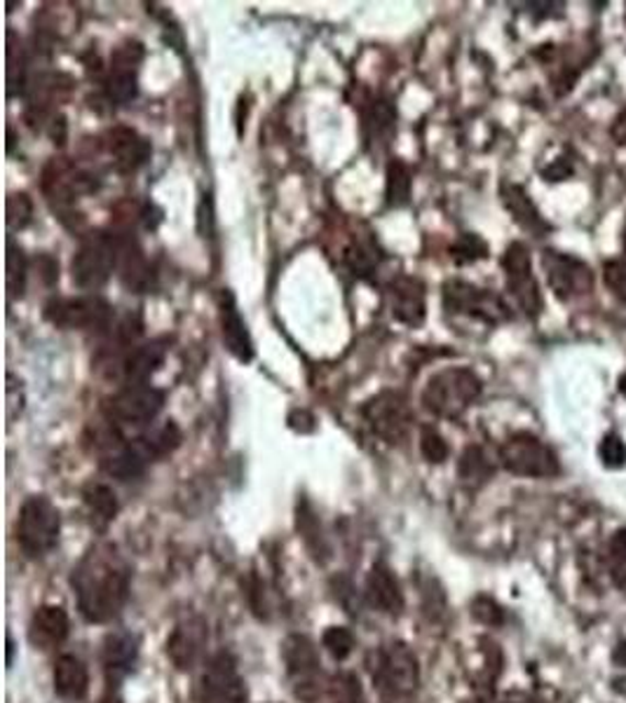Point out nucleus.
Masks as SVG:
<instances>
[{"instance_id": "1", "label": "nucleus", "mask_w": 626, "mask_h": 703, "mask_svg": "<svg viewBox=\"0 0 626 703\" xmlns=\"http://www.w3.org/2000/svg\"><path fill=\"white\" fill-rule=\"evenodd\" d=\"M78 608L88 622L104 624L123 610L129 593V570L113 546H94L73 570Z\"/></svg>"}, {"instance_id": "2", "label": "nucleus", "mask_w": 626, "mask_h": 703, "mask_svg": "<svg viewBox=\"0 0 626 703\" xmlns=\"http://www.w3.org/2000/svg\"><path fill=\"white\" fill-rule=\"evenodd\" d=\"M481 389L483 385L477 373L469 368L451 366L432 375L420 394V401L432 416L455 420L481 397Z\"/></svg>"}, {"instance_id": "3", "label": "nucleus", "mask_w": 626, "mask_h": 703, "mask_svg": "<svg viewBox=\"0 0 626 703\" xmlns=\"http://www.w3.org/2000/svg\"><path fill=\"white\" fill-rule=\"evenodd\" d=\"M121 263V242L106 233H92L80 242L71 261V280L82 291L104 286Z\"/></svg>"}, {"instance_id": "4", "label": "nucleus", "mask_w": 626, "mask_h": 703, "mask_svg": "<svg viewBox=\"0 0 626 703\" xmlns=\"http://www.w3.org/2000/svg\"><path fill=\"white\" fill-rule=\"evenodd\" d=\"M59 509L43 495H33L22 504L16 519V540L31 558L53 552L59 540Z\"/></svg>"}, {"instance_id": "5", "label": "nucleus", "mask_w": 626, "mask_h": 703, "mask_svg": "<svg viewBox=\"0 0 626 703\" xmlns=\"http://www.w3.org/2000/svg\"><path fill=\"white\" fill-rule=\"evenodd\" d=\"M500 462L507 472L526 478H551L561 472V462L549 445L531 432H516L500 445Z\"/></svg>"}, {"instance_id": "6", "label": "nucleus", "mask_w": 626, "mask_h": 703, "mask_svg": "<svg viewBox=\"0 0 626 703\" xmlns=\"http://www.w3.org/2000/svg\"><path fill=\"white\" fill-rule=\"evenodd\" d=\"M113 317V305L101 296L53 298L45 305V319L64 331H106Z\"/></svg>"}, {"instance_id": "7", "label": "nucleus", "mask_w": 626, "mask_h": 703, "mask_svg": "<svg viewBox=\"0 0 626 703\" xmlns=\"http://www.w3.org/2000/svg\"><path fill=\"white\" fill-rule=\"evenodd\" d=\"M362 416L374 434L390 445H397L409 436L413 424V410L409 401H406L403 394L392 389L378 392L376 397H371L362 406Z\"/></svg>"}, {"instance_id": "8", "label": "nucleus", "mask_w": 626, "mask_h": 703, "mask_svg": "<svg viewBox=\"0 0 626 703\" xmlns=\"http://www.w3.org/2000/svg\"><path fill=\"white\" fill-rule=\"evenodd\" d=\"M164 406V392L146 385H125L104 401V413L113 424L141 427L150 424Z\"/></svg>"}, {"instance_id": "9", "label": "nucleus", "mask_w": 626, "mask_h": 703, "mask_svg": "<svg viewBox=\"0 0 626 703\" xmlns=\"http://www.w3.org/2000/svg\"><path fill=\"white\" fill-rule=\"evenodd\" d=\"M502 270H504L507 288H510V294L523 310V315L531 319H537L543 315L545 301H543V291H539V284L535 280L528 249L521 242H512L502 256Z\"/></svg>"}, {"instance_id": "10", "label": "nucleus", "mask_w": 626, "mask_h": 703, "mask_svg": "<svg viewBox=\"0 0 626 703\" xmlns=\"http://www.w3.org/2000/svg\"><path fill=\"white\" fill-rule=\"evenodd\" d=\"M282 659L294 684V694L300 701L315 703L321 696V668L315 643L294 633V636L286 638L282 645Z\"/></svg>"}, {"instance_id": "11", "label": "nucleus", "mask_w": 626, "mask_h": 703, "mask_svg": "<svg viewBox=\"0 0 626 703\" xmlns=\"http://www.w3.org/2000/svg\"><path fill=\"white\" fill-rule=\"evenodd\" d=\"M543 268L554 296L561 303H572L594 291V272L578 256L547 249L543 251Z\"/></svg>"}, {"instance_id": "12", "label": "nucleus", "mask_w": 626, "mask_h": 703, "mask_svg": "<svg viewBox=\"0 0 626 703\" xmlns=\"http://www.w3.org/2000/svg\"><path fill=\"white\" fill-rule=\"evenodd\" d=\"M96 191L92 174L71 160H53L43 169V193L59 212H69L76 202Z\"/></svg>"}, {"instance_id": "13", "label": "nucleus", "mask_w": 626, "mask_h": 703, "mask_svg": "<svg viewBox=\"0 0 626 703\" xmlns=\"http://www.w3.org/2000/svg\"><path fill=\"white\" fill-rule=\"evenodd\" d=\"M374 678L380 690L392 696H409L418 690L420 668L409 645L390 643L376 655Z\"/></svg>"}, {"instance_id": "14", "label": "nucleus", "mask_w": 626, "mask_h": 703, "mask_svg": "<svg viewBox=\"0 0 626 703\" xmlns=\"http://www.w3.org/2000/svg\"><path fill=\"white\" fill-rule=\"evenodd\" d=\"M444 310L455 317L477 319L483 324H498L507 317L504 303L493 294L463 280H451L444 284Z\"/></svg>"}, {"instance_id": "15", "label": "nucleus", "mask_w": 626, "mask_h": 703, "mask_svg": "<svg viewBox=\"0 0 626 703\" xmlns=\"http://www.w3.org/2000/svg\"><path fill=\"white\" fill-rule=\"evenodd\" d=\"M202 703H247L244 680L237 664L226 651L214 655L200 678Z\"/></svg>"}, {"instance_id": "16", "label": "nucleus", "mask_w": 626, "mask_h": 703, "mask_svg": "<svg viewBox=\"0 0 626 703\" xmlns=\"http://www.w3.org/2000/svg\"><path fill=\"white\" fill-rule=\"evenodd\" d=\"M141 61L144 47L139 43H125L111 55L106 94L115 104H129V101L137 99Z\"/></svg>"}, {"instance_id": "17", "label": "nucleus", "mask_w": 626, "mask_h": 703, "mask_svg": "<svg viewBox=\"0 0 626 703\" xmlns=\"http://www.w3.org/2000/svg\"><path fill=\"white\" fill-rule=\"evenodd\" d=\"M106 152L117 174H134L153 156V146L137 129L113 127L106 134Z\"/></svg>"}, {"instance_id": "18", "label": "nucleus", "mask_w": 626, "mask_h": 703, "mask_svg": "<svg viewBox=\"0 0 626 703\" xmlns=\"http://www.w3.org/2000/svg\"><path fill=\"white\" fill-rule=\"evenodd\" d=\"M390 315L395 321L409 326V329H418L428 317V294L425 284L416 277H399L392 282L390 294Z\"/></svg>"}, {"instance_id": "19", "label": "nucleus", "mask_w": 626, "mask_h": 703, "mask_svg": "<svg viewBox=\"0 0 626 703\" xmlns=\"http://www.w3.org/2000/svg\"><path fill=\"white\" fill-rule=\"evenodd\" d=\"M207 638H209L207 624L197 620V616H191V620L181 622L174 628L172 636H169L167 655L172 657L177 668H181V671H189V668H193L197 664L202 651H205Z\"/></svg>"}, {"instance_id": "20", "label": "nucleus", "mask_w": 626, "mask_h": 703, "mask_svg": "<svg viewBox=\"0 0 626 703\" xmlns=\"http://www.w3.org/2000/svg\"><path fill=\"white\" fill-rule=\"evenodd\" d=\"M218 317H221V336L228 352L237 362L249 364L253 359V340L247 329V321L242 319L240 310H237V303L230 291H224L221 301H218Z\"/></svg>"}, {"instance_id": "21", "label": "nucleus", "mask_w": 626, "mask_h": 703, "mask_svg": "<svg viewBox=\"0 0 626 703\" xmlns=\"http://www.w3.org/2000/svg\"><path fill=\"white\" fill-rule=\"evenodd\" d=\"M167 352L169 342L164 338H156L134 348L121 362L125 385H146L162 368Z\"/></svg>"}, {"instance_id": "22", "label": "nucleus", "mask_w": 626, "mask_h": 703, "mask_svg": "<svg viewBox=\"0 0 626 703\" xmlns=\"http://www.w3.org/2000/svg\"><path fill=\"white\" fill-rule=\"evenodd\" d=\"M69 636V614L57 605H43L31 616L29 640L38 649H53Z\"/></svg>"}, {"instance_id": "23", "label": "nucleus", "mask_w": 626, "mask_h": 703, "mask_svg": "<svg viewBox=\"0 0 626 703\" xmlns=\"http://www.w3.org/2000/svg\"><path fill=\"white\" fill-rule=\"evenodd\" d=\"M500 197H502L504 209L512 214V218L519 223L523 230H528L535 237H543L549 230V223L543 218V214L537 212L533 200L528 197V193L523 191L521 185L502 183Z\"/></svg>"}, {"instance_id": "24", "label": "nucleus", "mask_w": 626, "mask_h": 703, "mask_svg": "<svg viewBox=\"0 0 626 703\" xmlns=\"http://www.w3.org/2000/svg\"><path fill=\"white\" fill-rule=\"evenodd\" d=\"M395 120L397 111L387 99H376L371 101V106L364 113V141L368 148L385 150L387 144H390L392 134H395Z\"/></svg>"}, {"instance_id": "25", "label": "nucleus", "mask_w": 626, "mask_h": 703, "mask_svg": "<svg viewBox=\"0 0 626 703\" xmlns=\"http://www.w3.org/2000/svg\"><path fill=\"white\" fill-rule=\"evenodd\" d=\"M368 598L371 603L378 605L387 614H399L403 610V593L397 577L385 565H374V570L368 572Z\"/></svg>"}, {"instance_id": "26", "label": "nucleus", "mask_w": 626, "mask_h": 703, "mask_svg": "<svg viewBox=\"0 0 626 703\" xmlns=\"http://www.w3.org/2000/svg\"><path fill=\"white\" fill-rule=\"evenodd\" d=\"M88 666H84L78 657L64 655L55 664V692L66 701H80L88 694Z\"/></svg>"}, {"instance_id": "27", "label": "nucleus", "mask_w": 626, "mask_h": 703, "mask_svg": "<svg viewBox=\"0 0 626 703\" xmlns=\"http://www.w3.org/2000/svg\"><path fill=\"white\" fill-rule=\"evenodd\" d=\"M411 188H413V177L411 169L401 160H390L387 165V174H385V200L387 207L401 209L409 204L411 200Z\"/></svg>"}, {"instance_id": "28", "label": "nucleus", "mask_w": 626, "mask_h": 703, "mask_svg": "<svg viewBox=\"0 0 626 703\" xmlns=\"http://www.w3.org/2000/svg\"><path fill=\"white\" fill-rule=\"evenodd\" d=\"M134 659H137V640H134L129 633H115V636H109L104 647V661H106L109 673L113 676L127 673Z\"/></svg>"}, {"instance_id": "29", "label": "nucleus", "mask_w": 626, "mask_h": 703, "mask_svg": "<svg viewBox=\"0 0 626 703\" xmlns=\"http://www.w3.org/2000/svg\"><path fill=\"white\" fill-rule=\"evenodd\" d=\"M82 497H84V504H88L92 523H96L99 528H104L115 519L117 500H115V492L109 486L90 484L88 488H84Z\"/></svg>"}, {"instance_id": "30", "label": "nucleus", "mask_w": 626, "mask_h": 703, "mask_svg": "<svg viewBox=\"0 0 626 703\" xmlns=\"http://www.w3.org/2000/svg\"><path fill=\"white\" fill-rule=\"evenodd\" d=\"M345 259H348L354 274H360V277H368V274L378 268L380 253H378V247L374 245V239L354 237L352 245L348 247Z\"/></svg>"}, {"instance_id": "31", "label": "nucleus", "mask_w": 626, "mask_h": 703, "mask_svg": "<svg viewBox=\"0 0 626 703\" xmlns=\"http://www.w3.org/2000/svg\"><path fill=\"white\" fill-rule=\"evenodd\" d=\"M26 277H29V263L22 247H16L10 242L8 247V291L10 298H22L24 288H26Z\"/></svg>"}, {"instance_id": "32", "label": "nucleus", "mask_w": 626, "mask_h": 703, "mask_svg": "<svg viewBox=\"0 0 626 703\" xmlns=\"http://www.w3.org/2000/svg\"><path fill=\"white\" fill-rule=\"evenodd\" d=\"M486 256H488V247H486L483 239L477 235H463L451 249V259L458 265L474 263L479 259H486Z\"/></svg>"}, {"instance_id": "33", "label": "nucleus", "mask_w": 626, "mask_h": 703, "mask_svg": "<svg viewBox=\"0 0 626 703\" xmlns=\"http://www.w3.org/2000/svg\"><path fill=\"white\" fill-rule=\"evenodd\" d=\"M329 694L333 703H364L360 680L352 673L335 676L329 684Z\"/></svg>"}, {"instance_id": "34", "label": "nucleus", "mask_w": 626, "mask_h": 703, "mask_svg": "<svg viewBox=\"0 0 626 703\" xmlns=\"http://www.w3.org/2000/svg\"><path fill=\"white\" fill-rule=\"evenodd\" d=\"M420 453L432 465H442V462L448 457V443L444 436L439 434L432 427H422L420 432Z\"/></svg>"}, {"instance_id": "35", "label": "nucleus", "mask_w": 626, "mask_h": 703, "mask_svg": "<svg viewBox=\"0 0 626 703\" xmlns=\"http://www.w3.org/2000/svg\"><path fill=\"white\" fill-rule=\"evenodd\" d=\"M488 474H490V465L486 455L481 453V449H477V445H471L460 460V476L465 481H486Z\"/></svg>"}, {"instance_id": "36", "label": "nucleus", "mask_w": 626, "mask_h": 703, "mask_svg": "<svg viewBox=\"0 0 626 703\" xmlns=\"http://www.w3.org/2000/svg\"><path fill=\"white\" fill-rule=\"evenodd\" d=\"M603 282L613 291V296L626 305V259H613L603 263Z\"/></svg>"}, {"instance_id": "37", "label": "nucleus", "mask_w": 626, "mask_h": 703, "mask_svg": "<svg viewBox=\"0 0 626 703\" xmlns=\"http://www.w3.org/2000/svg\"><path fill=\"white\" fill-rule=\"evenodd\" d=\"M599 455L605 467L622 469L626 465V443L617 434H607L599 445Z\"/></svg>"}, {"instance_id": "38", "label": "nucleus", "mask_w": 626, "mask_h": 703, "mask_svg": "<svg viewBox=\"0 0 626 703\" xmlns=\"http://www.w3.org/2000/svg\"><path fill=\"white\" fill-rule=\"evenodd\" d=\"M321 643H325V647L331 651V657L345 659L352 651V647H354V636L343 626H331L325 633V638H321Z\"/></svg>"}, {"instance_id": "39", "label": "nucleus", "mask_w": 626, "mask_h": 703, "mask_svg": "<svg viewBox=\"0 0 626 703\" xmlns=\"http://www.w3.org/2000/svg\"><path fill=\"white\" fill-rule=\"evenodd\" d=\"M31 216H33V204H31L29 195L20 193V195H12L8 200V226H10V230L26 228Z\"/></svg>"}, {"instance_id": "40", "label": "nucleus", "mask_w": 626, "mask_h": 703, "mask_svg": "<svg viewBox=\"0 0 626 703\" xmlns=\"http://www.w3.org/2000/svg\"><path fill=\"white\" fill-rule=\"evenodd\" d=\"M471 614L477 616L479 622L488 624V626H500L504 622V614H502L500 605L496 603V600H490V598H477V600H474Z\"/></svg>"}, {"instance_id": "41", "label": "nucleus", "mask_w": 626, "mask_h": 703, "mask_svg": "<svg viewBox=\"0 0 626 703\" xmlns=\"http://www.w3.org/2000/svg\"><path fill=\"white\" fill-rule=\"evenodd\" d=\"M613 136H615V141H617L619 146H626V113H622V115L615 120Z\"/></svg>"}, {"instance_id": "42", "label": "nucleus", "mask_w": 626, "mask_h": 703, "mask_svg": "<svg viewBox=\"0 0 626 703\" xmlns=\"http://www.w3.org/2000/svg\"><path fill=\"white\" fill-rule=\"evenodd\" d=\"M615 661L619 666H626V643H622L617 649H615Z\"/></svg>"}, {"instance_id": "43", "label": "nucleus", "mask_w": 626, "mask_h": 703, "mask_svg": "<svg viewBox=\"0 0 626 703\" xmlns=\"http://www.w3.org/2000/svg\"><path fill=\"white\" fill-rule=\"evenodd\" d=\"M619 392H622V397L626 399V373L619 378Z\"/></svg>"}, {"instance_id": "44", "label": "nucleus", "mask_w": 626, "mask_h": 703, "mask_svg": "<svg viewBox=\"0 0 626 703\" xmlns=\"http://www.w3.org/2000/svg\"><path fill=\"white\" fill-rule=\"evenodd\" d=\"M101 703H123V701L115 699V696H106V699H101Z\"/></svg>"}, {"instance_id": "45", "label": "nucleus", "mask_w": 626, "mask_h": 703, "mask_svg": "<svg viewBox=\"0 0 626 703\" xmlns=\"http://www.w3.org/2000/svg\"><path fill=\"white\" fill-rule=\"evenodd\" d=\"M624 22H626V10H624Z\"/></svg>"}]
</instances>
